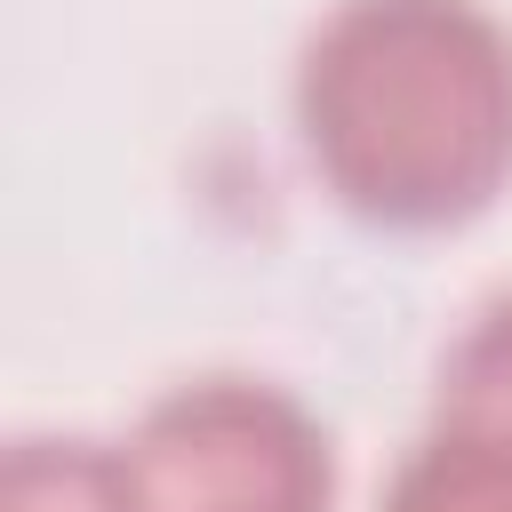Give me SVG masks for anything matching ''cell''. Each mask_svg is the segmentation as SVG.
<instances>
[{"label":"cell","instance_id":"obj_3","mask_svg":"<svg viewBox=\"0 0 512 512\" xmlns=\"http://www.w3.org/2000/svg\"><path fill=\"white\" fill-rule=\"evenodd\" d=\"M384 512H512V432L432 416V432L400 456Z\"/></svg>","mask_w":512,"mask_h":512},{"label":"cell","instance_id":"obj_1","mask_svg":"<svg viewBox=\"0 0 512 512\" xmlns=\"http://www.w3.org/2000/svg\"><path fill=\"white\" fill-rule=\"evenodd\" d=\"M296 128L352 216L464 224L512 184V32L480 0H336L296 64Z\"/></svg>","mask_w":512,"mask_h":512},{"label":"cell","instance_id":"obj_5","mask_svg":"<svg viewBox=\"0 0 512 512\" xmlns=\"http://www.w3.org/2000/svg\"><path fill=\"white\" fill-rule=\"evenodd\" d=\"M440 416L512 432V296H496L440 368Z\"/></svg>","mask_w":512,"mask_h":512},{"label":"cell","instance_id":"obj_4","mask_svg":"<svg viewBox=\"0 0 512 512\" xmlns=\"http://www.w3.org/2000/svg\"><path fill=\"white\" fill-rule=\"evenodd\" d=\"M0 512H128L120 448L104 440H16L0 464Z\"/></svg>","mask_w":512,"mask_h":512},{"label":"cell","instance_id":"obj_2","mask_svg":"<svg viewBox=\"0 0 512 512\" xmlns=\"http://www.w3.org/2000/svg\"><path fill=\"white\" fill-rule=\"evenodd\" d=\"M128 512H328L336 448L320 416L256 376L160 392L120 440Z\"/></svg>","mask_w":512,"mask_h":512}]
</instances>
